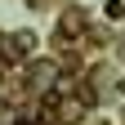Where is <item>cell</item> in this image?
<instances>
[{"label":"cell","mask_w":125,"mask_h":125,"mask_svg":"<svg viewBox=\"0 0 125 125\" xmlns=\"http://www.w3.org/2000/svg\"><path fill=\"white\" fill-rule=\"evenodd\" d=\"M58 27H62V36H72V31H81V27H85V18H81V9H67V13H62V22H58Z\"/></svg>","instance_id":"1"},{"label":"cell","mask_w":125,"mask_h":125,"mask_svg":"<svg viewBox=\"0 0 125 125\" xmlns=\"http://www.w3.org/2000/svg\"><path fill=\"white\" fill-rule=\"evenodd\" d=\"M54 76H58V67H54V62H40V67L31 72V81L40 85V81H54Z\"/></svg>","instance_id":"2"},{"label":"cell","mask_w":125,"mask_h":125,"mask_svg":"<svg viewBox=\"0 0 125 125\" xmlns=\"http://www.w3.org/2000/svg\"><path fill=\"white\" fill-rule=\"evenodd\" d=\"M107 18H112V22H121V18H125V5H121V0H112V5H107Z\"/></svg>","instance_id":"3"},{"label":"cell","mask_w":125,"mask_h":125,"mask_svg":"<svg viewBox=\"0 0 125 125\" xmlns=\"http://www.w3.org/2000/svg\"><path fill=\"white\" fill-rule=\"evenodd\" d=\"M13 125H45V121H36V116H27V121H13Z\"/></svg>","instance_id":"4"}]
</instances>
